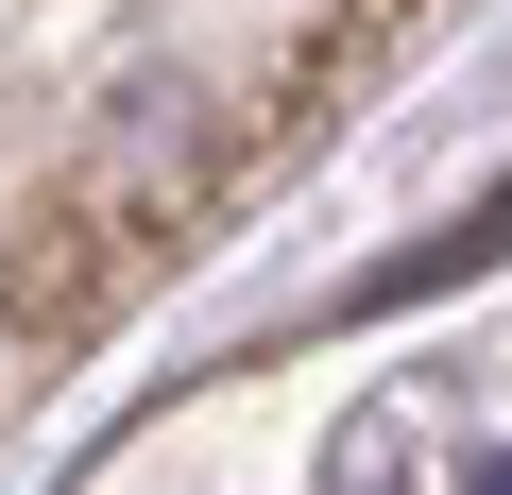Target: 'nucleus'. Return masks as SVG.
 Returning a JSON list of instances; mask_svg holds the SVG:
<instances>
[{
	"label": "nucleus",
	"mask_w": 512,
	"mask_h": 495,
	"mask_svg": "<svg viewBox=\"0 0 512 495\" xmlns=\"http://www.w3.org/2000/svg\"><path fill=\"white\" fill-rule=\"evenodd\" d=\"M137 274H171V257H154L103 188H35L18 222H0V342H18V359H69V342L120 325Z\"/></svg>",
	"instance_id": "f257e3e1"
},
{
	"label": "nucleus",
	"mask_w": 512,
	"mask_h": 495,
	"mask_svg": "<svg viewBox=\"0 0 512 495\" xmlns=\"http://www.w3.org/2000/svg\"><path fill=\"white\" fill-rule=\"evenodd\" d=\"M325 495H410V410H359L325 444Z\"/></svg>",
	"instance_id": "f03ea898"
}]
</instances>
